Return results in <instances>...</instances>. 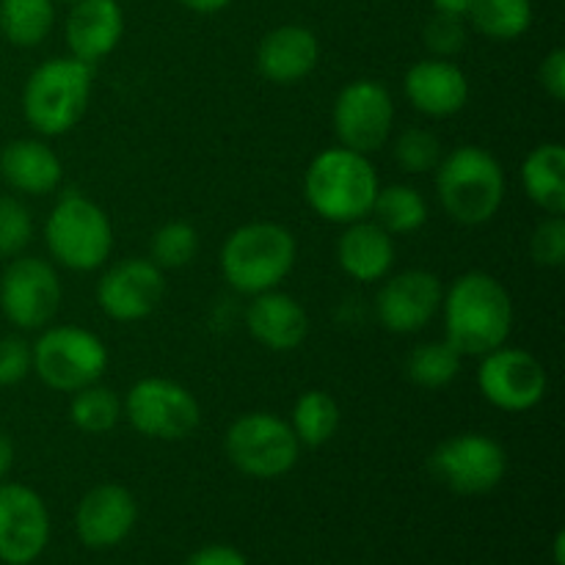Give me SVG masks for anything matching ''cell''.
Here are the masks:
<instances>
[{
  "instance_id": "obj_15",
  "label": "cell",
  "mask_w": 565,
  "mask_h": 565,
  "mask_svg": "<svg viewBox=\"0 0 565 565\" xmlns=\"http://www.w3.org/2000/svg\"><path fill=\"white\" fill-rule=\"evenodd\" d=\"M445 287L430 270L414 268L392 276L375 296L379 323L392 334H417L439 315Z\"/></svg>"
},
{
  "instance_id": "obj_4",
  "label": "cell",
  "mask_w": 565,
  "mask_h": 565,
  "mask_svg": "<svg viewBox=\"0 0 565 565\" xmlns=\"http://www.w3.org/2000/svg\"><path fill=\"white\" fill-rule=\"evenodd\" d=\"M298 243L276 221H252L237 226L221 246V274L243 296L276 290L296 268Z\"/></svg>"
},
{
  "instance_id": "obj_41",
  "label": "cell",
  "mask_w": 565,
  "mask_h": 565,
  "mask_svg": "<svg viewBox=\"0 0 565 565\" xmlns=\"http://www.w3.org/2000/svg\"><path fill=\"white\" fill-rule=\"evenodd\" d=\"M11 463H14V441L0 430V483H3V478L9 475Z\"/></svg>"
},
{
  "instance_id": "obj_17",
  "label": "cell",
  "mask_w": 565,
  "mask_h": 565,
  "mask_svg": "<svg viewBox=\"0 0 565 565\" xmlns=\"http://www.w3.org/2000/svg\"><path fill=\"white\" fill-rule=\"evenodd\" d=\"M138 508L125 486L103 483L94 486L81 500L75 513L77 535L92 550H110L121 544L136 527Z\"/></svg>"
},
{
  "instance_id": "obj_10",
  "label": "cell",
  "mask_w": 565,
  "mask_h": 565,
  "mask_svg": "<svg viewBox=\"0 0 565 565\" xmlns=\"http://www.w3.org/2000/svg\"><path fill=\"white\" fill-rule=\"evenodd\" d=\"M428 469L456 494H489L508 472L505 447L486 434H458L441 441L428 458Z\"/></svg>"
},
{
  "instance_id": "obj_2",
  "label": "cell",
  "mask_w": 565,
  "mask_h": 565,
  "mask_svg": "<svg viewBox=\"0 0 565 565\" xmlns=\"http://www.w3.org/2000/svg\"><path fill=\"white\" fill-rule=\"evenodd\" d=\"M381 182L367 154L331 147L315 154L303 174V196L309 207L331 224H353L367 218Z\"/></svg>"
},
{
  "instance_id": "obj_32",
  "label": "cell",
  "mask_w": 565,
  "mask_h": 565,
  "mask_svg": "<svg viewBox=\"0 0 565 565\" xmlns=\"http://www.w3.org/2000/svg\"><path fill=\"white\" fill-rule=\"evenodd\" d=\"M441 158H445L441 141L430 130L408 127V130H403L395 138V160L408 174H428V171H436Z\"/></svg>"
},
{
  "instance_id": "obj_37",
  "label": "cell",
  "mask_w": 565,
  "mask_h": 565,
  "mask_svg": "<svg viewBox=\"0 0 565 565\" xmlns=\"http://www.w3.org/2000/svg\"><path fill=\"white\" fill-rule=\"evenodd\" d=\"M539 83L555 103L565 99V50L555 47L539 66Z\"/></svg>"
},
{
  "instance_id": "obj_35",
  "label": "cell",
  "mask_w": 565,
  "mask_h": 565,
  "mask_svg": "<svg viewBox=\"0 0 565 565\" xmlns=\"http://www.w3.org/2000/svg\"><path fill=\"white\" fill-rule=\"evenodd\" d=\"M530 254L541 268H563L565 263V221L563 215H546L530 235Z\"/></svg>"
},
{
  "instance_id": "obj_8",
  "label": "cell",
  "mask_w": 565,
  "mask_h": 565,
  "mask_svg": "<svg viewBox=\"0 0 565 565\" xmlns=\"http://www.w3.org/2000/svg\"><path fill=\"white\" fill-rule=\"evenodd\" d=\"M224 450L237 472L257 480H274L296 467L301 441L292 434L290 423L276 414L248 412L230 425Z\"/></svg>"
},
{
  "instance_id": "obj_13",
  "label": "cell",
  "mask_w": 565,
  "mask_h": 565,
  "mask_svg": "<svg viewBox=\"0 0 565 565\" xmlns=\"http://www.w3.org/2000/svg\"><path fill=\"white\" fill-rule=\"evenodd\" d=\"M478 386L486 401L508 414H522L539 406L550 390L544 364L524 348L500 345L480 356Z\"/></svg>"
},
{
  "instance_id": "obj_27",
  "label": "cell",
  "mask_w": 565,
  "mask_h": 565,
  "mask_svg": "<svg viewBox=\"0 0 565 565\" xmlns=\"http://www.w3.org/2000/svg\"><path fill=\"white\" fill-rule=\"evenodd\" d=\"M342 412L334 397L323 390L303 392L290 414V428L301 447H323L337 436Z\"/></svg>"
},
{
  "instance_id": "obj_21",
  "label": "cell",
  "mask_w": 565,
  "mask_h": 565,
  "mask_svg": "<svg viewBox=\"0 0 565 565\" xmlns=\"http://www.w3.org/2000/svg\"><path fill=\"white\" fill-rule=\"evenodd\" d=\"M320 61V42L309 28L279 25L263 36L257 47V70L265 81L292 86L312 75Z\"/></svg>"
},
{
  "instance_id": "obj_22",
  "label": "cell",
  "mask_w": 565,
  "mask_h": 565,
  "mask_svg": "<svg viewBox=\"0 0 565 565\" xmlns=\"http://www.w3.org/2000/svg\"><path fill=\"white\" fill-rule=\"evenodd\" d=\"M337 263L353 281H381L395 265V241L375 221L359 218L345 224V232L337 241Z\"/></svg>"
},
{
  "instance_id": "obj_1",
  "label": "cell",
  "mask_w": 565,
  "mask_h": 565,
  "mask_svg": "<svg viewBox=\"0 0 565 565\" xmlns=\"http://www.w3.org/2000/svg\"><path fill=\"white\" fill-rule=\"evenodd\" d=\"M445 340L461 356H486L505 345L513 329V301L497 276L469 270L441 298Z\"/></svg>"
},
{
  "instance_id": "obj_19",
  "label": "cell",
  "mask_w": 565,
  "mask_h": 565,
  "mask_svg": "<svg viewBox=\"0 0 565 565\" xmlns=\"http://www.w3.org/2000/svg\"><path fill=\"white\" fill-rule=\"evenodd\" d=\"M125 36V11L119 0H77L66 17V44L86 64L108 58Z\"/></svg>"
},
{
  "instance_id": "obj_25",
  "label": "cell",
  "mask_w": 565,
  "mask_h": 565,
  "mask_svg": "<svg viewBox=\"0 0 565 565\" xmlns=\"http://www.w3.org/2000/svg\"><path fill=\"white\" fill-rule=\"evenodd\" d=\"M370 215L392 237L414 235V232H419L428 224V202H425V196L417 188L397 182V185L379 188Z\"/></svg>"
},
{
  "instance_id": "obj_28",
  "label": "cell",
  "mask_w": 565,
  "mask_h": 565,
  "mask_svg": "<svg viewBox=\"0 0 565 565\" xmlns=\"http://www.w3.org/2000/svg\"><path fill=\"white\" fill-rule=\"evenodd\" d=\"M467 20L494 42H513L533 25L530 0H469Z\"/></svg>"
},
{
  "instance_id": "obj_38",
  "label": "cell",
  "mask_w": 565,
  "mask_h": 565,
  "mask_svg": "<svg viewBox=\"0 0 565 565\" xmlns=\"http://www.w3.org/2000/svg\"><path fill=\"white\" fill-rule=\"evenodd\" d=\"M185 565H248L246 557L232 546H204Z\"/></svg>"
},
{
  "instance_id": "obj_31",
  "label": "cell",
  "mask_w": 565,
  "mask_h": 565,
  "mask_svg": "<svg viewBox=\"0 0 565 565\" xmlns=\"http://www.w3.org/2000/svg\"><path fill=\"white\" fill-rule=\"evenodd\" d=\"M199 254V232L185 221H169L152 235V263L160 270L185 268Z\"/></svg>"
},
{
  "instance_id": "obj_26",
  "label": "cell",
  "mask_w": 565,
  "mask_h": 565,
  "mask_svg": "<svg viewBox=\"0 0 565 565\" xmlns=\"http://www.w3.org/2000/svg\"><path fill=\"white\" fill-rule=\"evenodd\" d=\"M55 25V0H0V33L14 47H36Z\"/></svg>"
},
{
  "instance_id": "obj_24",
  "label": "cell",
  "mask_w": 565,
  "mask_h": 565,
  "mask_svg": "<svg viewBox=\"0 0 565 565\" xmlns=\"http://www.w3.org/2000/svg\"><path fill=\"white\" fill-rule=\"evenodd\" d=\"M522 182L530 202L546 215L565 213V147L557 141L530 149L522 163Z\"/></svg>"
},
{
  "instance_id": "obj_34",
  "label": "cell",
  "mask_w": 565,
  "mask_h": 565,
  "mask_svg": "<svg viewBox=\"0 0 565 565\" xmlns=\"http://www.w3.org/2000/svg\"><path fill=\"white\" fill-rule=\"evenodd\" d=\"M467 22L463 17L436 14L425 22L423 42L434 58H456L463 47H467Z\"/></svg>"
},
{
  "instance_id": "obj_40",
  "label": "cell",
  "mask_w": 565,
  "mask_h": 565,
  "mask_svg": "<svg viewBox=\"0 0 565 565\" xmlns=\"http://www.w3.org/2000/svg\"><path fill=\"white\" fill-rule=\"evenodd\" d=\"M177 3L196 11V14H215V11H224L232 0H177Z\"/></svg>"
},
{
  "instance_id": "obj_6",
  "label": "cell",
  "mask_w": 565,
  "mask_h": 565,
  "mask_svg": "<svg viewBox=\"0 0 565 565\" xmlns=\"http://www.w3.org/2000/svg\"><path fill=\"white\" fill-rule=\"evenodd\" d=\"M47 252L61 268L97 270L108 263L114 248V226L105 210L83 193H66L58 199L44 224Z\"/></svg>"
},
{
  "instance_id": "obj_14",
  "label": "cell",
  "mask_w": 565,
  "mask_h": 565,
  "mask_svg": "<svg viewBox=\"0 0 565 565\" xmlns=\"http://www.w3.org/2000/svg\"><path fill=\"white\" fill-rule=\"evenodd\" d=\"M166 296V276L152 259L130 257L110 265L97 281V303L110 320L136 323L149 318Z\"/></svg>"
},
{
  "instance_id": "obj_43",
  "label": "cell",
  "mask_w": 565,
  "mask_h": 565,
  "mask_svg": "<svg viewBox=\"0 0 565 565\" xmlns=\"http://www.w3.org/2000/svg\"><path fill=\"white\" fill-rule=\"evenodd\" d=\"M61 3H70L72 6V3H77V0H61Z\"/></svg>"
},
{
  "instance_id": "obj_7",
  "label": "cell",
  "mask_w": 565,
  "mask_h": 565,
  "mask_svg": "<svg viewBox=\"0 0 565 565\" xmlns=\"http://www.w3.org/2000/svg\"><path fill=\"white\" fill-rule=\"evenodd\" d=\"M33 373L55 392H77L97 384L108 370V348L81 326H50L31 345Z\"/></svg>"
},
{
  "instance_id": "obj_18",
  "label": "cell",
  "mask_w": 565,
  "mask_h": 565,
  "mask_svg": "<svg viewBox=\"0 0 565 565\" xmlns=\"http://www.w3.org/2000/svg\"><path fill=\"white\" fill-rule=\"evenodd\" d=\"M406 99L425 116L447 119L467 108L469 103V77L450 58H425L417 61L403 77Z\"/></svg>"
},
{
  "instance_id": "obj_5",
  "label": "cell",
  "mask_w": 565,
  "mask_h": 565,
  "mask_svg": "<svg viewBox=\"0 0 565 565\" xmlns=\"http://www.w3.org/2000/svg\"><path fill=\"white\" fill-rule=\"evenodd\" d=\"M94 66L75 55L47 58L28 75L22 114L39 136H64L81 125L92 99Z\"/></svg>"
},
{
  "instance_id": "obj_39",
  "label": "cell",
  "mask_w": 565,
  "mask_h": 565,
  "mask_svg": "<svg viewBox=\"0 0 565 565\" xmlns=\"http://www.w3.org/2000/svg\"><path fill=\"white\" fill-rule=\"evenodd\" d=\"M436 14H450V17H463L467 20L469 0H430Z\"/></svg>"
},
{
  "instance_id": "obj_9",
  "label": "cell",
  "mask_w": 565,
  "mask_h": 565,
  "mask_svg": "<svg viewBox=\"0 0 565 565\" xmlns=\"http://www.w3.org/2000/svg\"><path fill=\"white\" fill-rule=\"evenodd\" d=\"M121 412L132 428L154 441H182L202 423V408L188 386L171 379H141L130 386Z\"/></svg>"
},
{
  "instance_id": "obj_36",
  "label": "cell",
  "mask_w": 565,
  "mask_h": 565,
  "mask_svg": "<svg viewBox=\"0 0 565 565\" xmlns=\"http://www.w3.org/2000/svg\"><path fill=\"white\" fill-rule=\"evenodd\" d=\"M33 373L31 342L22 337H0V386H17Z\"/></svg>"
},
{
  "instance_id": "obj_16",
  "label": "cell",
  "mask_w": 565,
  "mask_h": 565,
  "mask_svg": "<svg viewBox=\"0 0 565 565\" xmlns=\"http://www.w3.org/2000/svg\"><path fill=\"white\" fill-rule=\"evenodd\" d=\"M50 516L44 500L22 483H0V561L28 565L44 552Z\"/></svg>"
},
{
  "instance_id": "obj_11",
  "label": "cell",
  "mask_w": 565,
  "mask_h": 565,
  "mask_svg": "<svg viewBox=\"0 0 565 565\" xmlns=\"http://www.w3.org/2000/svg\"><path fill=\"white\" fill-rule=\"evenodd\" d=\"M58 270L39 257H14L0 276V309L22 331H42L61 309Z\"/></svg>"
},
{
  "instance_id": "obj_3",
  "label": "cell",
  "mask_w": 565,
  "mask_h": 565,
  "mask_svg": "<svg viewBox=\"0 0 565 565\" xmlns=\"http://www.w3.org/2000/svg\"><path fill=\"white\" fill-rule=\"evenodd\" d=\"M505 169L483 147L463 143L436 166V193L452 221L483 226L505 202Z\"/></svg>"
},
{
  "instance_id": "obj_20",
  "label": "cell",
  "mask_w": 565,
  "mask_h": 565,
  "mask_svg": "<svg viewBox=\"0 0 565 565\" xmlns=\"http://www.w3.org/2000/svg\"><path fill=\"white\" fill-rule=\"evenodd\" d=\"M246 309V329L263 348L290 353L301 348L309 334V315L301 303L281 290H265L252 296Z\"/></svg>"
},
{
  "instance_id": "obj_29",
  "label": "cell",
  "mask_w": 565,
  "mask_h": 565,
  "mask_svg": "<svg viewBox=\"0 0 565 565\" xmlns=\"http://www.w3.org/2000/svg\"><path fill=\"white\" fill-rule=\"evenodd\" d=\"M121 414H125L121 412V397L110 386L99 384V381L72 392L70 419L83 434H108V430H114L119 425Z\"/></svg>"
},
{
  "instance_id": "obj_23",
  "label": "cell",
  "mask_w": 565,
  "mask_h": 565,
  "mask_svg": "<svg viewBox=\"0 0 565 565\" xmlns=\"http://www.w3.org/2000/svg\"><path fill=\"white\" fill-rule=\"evenodd\" d=\"M0 177L6 185L28 196H47L61 185L64 163L39 138H17L0 152Z\"/></svg>"
},
{
  "instance_id": "obj_42",
  "label": "cell",
  "mask_w": 565,
  "mask_h": 565,
  "mask_svg": "<svg viewBox=\"0 0 565 565\" xmlns=\"http://www.w3.org/2000/svg\"><path fill=\"white\" fill-rule=\"evenodd\" d=\"M563 546H565V535H563V533H557V539H555V563H557V565H565Z\"/></svg>"
},
{
  "instance_id": "obj_33",
  "label": "cell",
  "mask_w": 565,
  "mask_h": 565,
  "mask_svg": "<svg viewBox=\"0 0 565 565\" xmlns=\"http://www.w3.org/2000/svg\"><path fill=\"white\" fill-rule=\"evenodd\" d=\"M33 237V215L20 199L0 196V257H20Z\"/></svg>"
},
{
  "instance_id": "obj_12",
  "label": "cell",
  "mask_w": 565,
  "mask_h": 565,
  "mask_svg": "<svg viewBox=\"0 0 565 565\" xmlns=\"http://www.w3.org/2000/svg\"><path fill=\"white\" fill-rule=\"evenodd\" d=\"M334 132L340 147L353 152L373 154L390 141L395 125V103L384 83L351 81L334 99Z\"/></svg>"
},
{
  "instance_id": "obj_30",
  "label": "cell",
  "mask_w": 565,
  "mask_h": 565,
  "mask_svg": "<svg viewBox=\"0 0 565 565\" xmlns=\"http://www.w3.org/2000/svg\"><path fill=\"white\" fill-rule=\"evenodd\" d=\"M461 359L447 340L423 342L406 356V375L423 390H445L461 373Z\"/></svg>"
}]
</instances>
